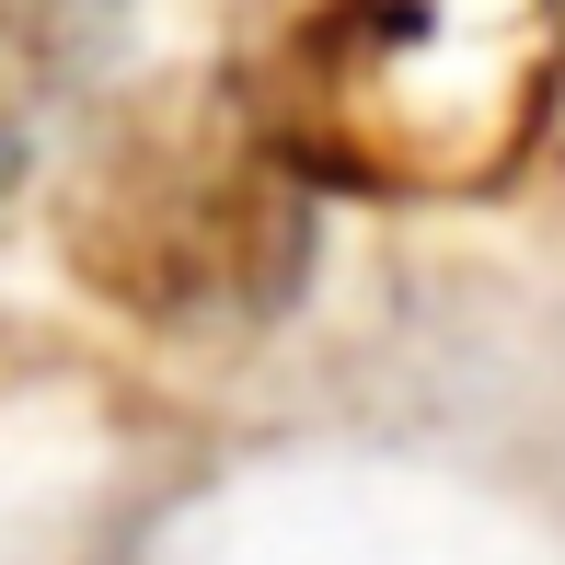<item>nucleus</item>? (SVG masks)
<instances>
[{
	"instance_id": "nucleus-1",
	"label": "nucleus",
	"mask_w": 565,
	"mask_h": 565,
	"mask_svg": "<svg viewBox=\"0 0 565 565\" xmlns=\"http://www.w3.org/2000/svg\"><path fill=\"white\" fill-rule=\"evenodd\" d=\"M565 82V0H277L243 116L277 173L497 185Z\"/></svg>"
},
{
	"instance_id": "nucleus-2",
	"label": "nucleus",
	"mask_w": 565,
	"mask_h": 565,
	"mask_svg": "<svg viewBox=\"0 0 565 565\" xmlns=\"http://www.w3.org/2000/svg\"><path fill=\"white\" fill-rule=\"evenodd\" d=\"M82 266L93 289L150 300V312H220L231 289L289 277V220H277V162L254 150H127L105 162L82 209Z\"/></svg>"
}]
</instances>
